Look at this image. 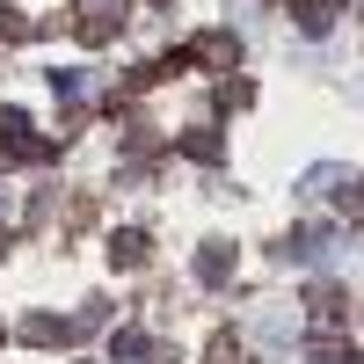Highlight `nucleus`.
<instances>
[{
  "label": "nucleus",
  "mask_w": 364,
  "mask_h": 364,
  "mask_svg": "<svg viewBox=\"0 0 364 364\" xmlns=\"http://www.w3.org/2000/svg\"><path fill=\"white\" fill-rule=\"evenodd\" d=\"M117 22H124V0H80V8H73V29H80L87 44L117 37Z\"/></svg>",
  "instance_id": "nucleus-1"
},
{
  "label": "nucleus",
  "mask_w": 364,
  "mask_h": 364,
  "mask_svg": "<svg viewBox=\"0 0 364 364\" xmlns=\"http://www.w3.org/2000/svg\"><path fill=\"white\" fill-rule=\"evenodd\" d=\"M109 262L139 269V262H146V233H117V240H109Z\"/></svg>",
  "instance_id": "nucleus-2"
},
{
  "label": "nucleus",
  "mask_w": 364,
  "mask_h": 364,
  "mask_svg": "<svg viewBox=\"0 0 364 364\" xmlns=\"http://www.w3.org/2000/svg\"><path fill=\"white\" fill-rule=\"evenodd\" d=\"M211 364H240V350H233V343H219V350H211Z\"/></svg>",
  "instance_id": "nucleus-3"
}]
</instances>
